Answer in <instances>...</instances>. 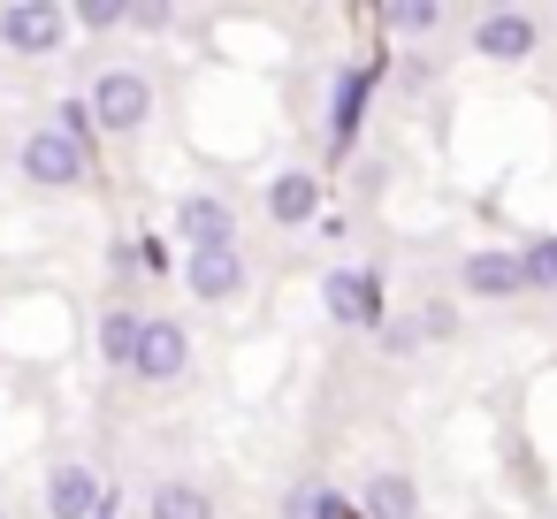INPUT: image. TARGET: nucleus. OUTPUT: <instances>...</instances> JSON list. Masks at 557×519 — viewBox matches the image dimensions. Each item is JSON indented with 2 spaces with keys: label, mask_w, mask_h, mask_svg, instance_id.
Returning a JSON list of instances; mask_svg holds the SVG:
<instances>
[{
  "label": "nucleus",
  "mask_w": 557,
  "mask_h": 519,
  "mask_svg": "<svg viewBox=\"0 0 557 519\" xmlns=\"http://www.w3.org/2000/svg\"><path fill=\"white\" fill-rule=\"evenodd\" d=\"M184 283H191V298L230 306V298H245V252H237V245H222V252H184Z\"/></svg>",
  "instance_id": "1a4fd4ad"
},
{
  "label": "nucleus",
  "mask_w": 557,
  "mask_h": 519,
  "mask_svg": "<svg viewBox=\"0 0 557 519\" xmlns=\"http://www.w3.org/2000/svg\"><path fill=\"white\" fill-rule=\"evenodd\" d=\"M0 519H9V511H0Z\"/></svg>",
  "instance_id": "4be33fe9"
},
{
  "label": "nucleus",
  "mask_w": 557,
  "mask_h": 519,
  "mask_svg": "<svg viewBox=\"0 0 557 519\" xmlns=\"http://www.w3.org/2000/svg\"><path fill=\"white\" fill-rule=\"evenodd\" d=\"M435 24H443L435 0H397V9H382V32H397V39H428Z\"/></svg>",
  "instance_id": "2eb2a0df"
},
{
  "label": "nucleus",
  "mask_w": 557,
  "mask_h": 519,
  "mask_svg": "<svg viewBox=\"0 0 557 519\" xmlns=\"http://www.w3.org/2000/svg\"><path fill=\"white\" fill-rule=\"evenodd\" d=\"M92 123L100 131H115V138H131V131H146V115H153V85L138 77V70H108L100 85H92Z\"/></svg>",
  "instance_id": "f03ea898"
},
{
  "label": "nucleus",
  "mask_w": 557,
  "mask_h": 519,
  "mask_svg": "<svg viewBox=\"0 0 557 519\" xmlns=\"http://www.w3.org/2000/svg\"><path fill=\"white\" fill-rule=\"evenodd\" d=\"M70 32L62 9H47V0H16V9H0V39H9L16 54H54Z\"/></svg>",
  "instance_id": "6e6552de"
},
{
  "label": "nucleus",
  "mask_w": 557,
  "mask_h": 519,
  "mask_svg": "<svg viewBox=\"0 0 557 519\" xmlns=\"http://www.w3.org/2000/svg\"><path fill=\"white\" fill-rule=\"evenodd\" d=\"M382 344L405 359V351H420V321H382Z\"/></svg>",
  "instance_id": "6ab92c4d"
},
{
  "label": "nucleus",
  "mask_w": 557,
  "mask_h": 519,
  "mask_svg": "<svg viewBox=\"0 0 557 519\" xmlns=\"http://www.w3.org/2000/svg\"><path fill=\"white\" fill-rule=\"evenodd\" d=\"M16 161H24V176H32L39 191H70V184H85V176H92L85 146H77V138H62V131H32Z\"/></svg>",
  "instance_id": "20e7f679"
},
{
  "label": "nucleus",
  "mask_w": 557,
  "mask_h": 519,
  "mask_svg": "<svg viewBox=\"0 0 557 519\" xmlns=\"http://www.w3.org/2000/svg\"><path fill=\"white\" fill-rule=\"evenodd\" d=\"M77 24H85V32H115V24H131V9H115V0H85Z\"/></svg>",
  "instance_id": "f3484780"
},
{
  "label": "nucleus",
  "mask_w": 557,
  "mask_h": 519,
  "mask_svg": "<svg viewBox=\"0 0 557 519\" xmlns=\"http://www.w3.org/2000/svg\"><path fill=\"white\" fill-rule=\"evenodd\" d=\"M458 291L466 298H527V268H519L511 245H481V252L458 260Z\"/></svg>",
  "instance_id": "39448f33"
},
{
  "label": "nucleus",
  "mask_w": 557,
  "mask_h": 519,
  "mask_svg": "<svg viewBox=\"0 0 557 519\" xmlns=\"http://www.w3.org/2000/svg\"><path fill=\"white\" fill-rule=\"evenodd\" d=\"M519 268H527V298L534 291H557V230H534L519 245Z\"/></svg>",
  "instance_id": "4468645a"
},
{
  "label": "nucleus",
  "mask_w": 557,
  "mask_h": 519,
  "mask_svg": "<svg viewBox=\"0 0 557 519\" xmlns=\"http://www.w3.org/2000/svg\"><path fill=\"white\" fill-rule=\"evenodd\" d=\"M321 306H329V321H344V329H382V321H389L382 275H367V268H329V275H321Z\"/></svg>",
  "instance_id": "7ed1b4c3"
},
{
  "label": "nucleus",
  "mask_w": 557,
  "mask_h": 519,
  "mask_svg": "<svg viewBox=\"0 0 557 519\" xmlns=\"http://www.w3.org/2000/svg\"><path fill=\"white\" fill-rule=\"evenodd\" d=\"M176 237L191 252H222V245H237V207L214 191H191V199H176Z\"/></svg>",
  "instance_id": "423d86ee"
},
{
  "label": "nucleus",
  "mask_w": 557,
  "mask_h": 519,
  "mask_svg": "<svg viewBox=\"0 0 557 519\" xmlns=\"http://www.w3.org/2000/svg\"><path fill=\"white\" fill-rule=\"evenodd\" d=\"M306 519H359V511H351L344 496H313V511H306Z\"/></svg>",
  "instance_id": "412c9836"
},
{
  "label": "nucleus",
  "mask_w": 557,
  "mask_h": 519,
  "mask_svg": "<svg viewBox=\"0 0 557 519\" xmlns=\"http://www.w3.org/2000/svg\"><path fill=\"white\" fill-rule=\"evenodd\" d=\"M100 351H108V367H131V359H138V313L115 306V313L100 321Z\"/></svg>",
  "instance_id": "dca6fc26"
},
{
  "label": "nucleus",
  "mask_w": 557,
  "mask_h": 519,
  "mask_svg": "<svg viewBox=\"0 0 557 519\" xmlns=\"http://www.w3.org/2000/svg\"><path fill=\"white\" fill-rule=\"evenodd\" d=\"M359 92H367L359 77H344V85H336V138H351V123H359Z\"/></svg>",
  "instance_id": "a211bd4d"
},
{
  "label": "nucleus",
  "mask_w": 557,
  "mask_h": 519,
  "mask_svg": "<svg viewBox=\"0 0 557 519\" xmlns=\"http://www.w3.org/2000/svg\"><path fill=\"white\" fill-rule=\"evenodd\" d=\"M191 367V336H184V321H138V359H131V374H146V382H176Z\"/></svg>",
  "instance_id": "0eeeda50"
},
{
  "label": "nucleus",
  "mask_w": 557,
  "mask_h": 519,
  "mask_svg": "<svg viewBox=\"0 0 557 519\" xmlns=\"http://www.w3.org/2000/svg\"><path fill=\"white\" fill-rule=\"evenodd\" d=\"M359 504H367V519H420V481L397 473V466H382V473H367Z\"/></svg>",
  "instance_id": "f8f14e48"
},
{
  "label": "nucleus",
  "mask_w": 557,
  "mask_h": 519,
  "mask_svg": "<svg viewBox=\"0 0 557 519\" xmlns=\"http://www.w3.org/2000/svg\"><path fill=\"white\" fill-rule=\"evenodd\" d=\"M313 214H321V176H306V169H283V176L268 184V222L298 230V222H313Z\"/></svg>",
  "instance_id": "9b49d317"
},
{
  "label": "nucleus",
  "mask_w": 557,
  "mask_h": 519,
  "mask_svg": "<svg viewBox=\"0 0 557 519\" xmlns=\"http://www.w3.org/2000/svg\"><path fill=\"white\" fill-rule=\"evenodd\" d=\"M153 519H214V496L199 481H161L153 489Z\"/></svg>",
  "instance_id": "ddd939ff"
},
{
  "label": "nucleus",
  "mask_w": 557,
  "mask_h": 519,
  "mask_svg": "<svg viewBox=\"0 0 557 519\" xmlns=\"http://www.w3.org/2000/svg\"><path fill=\"white\" fill-rule=\"evenodd\" d=\"M47 511H54V519H100V511H108V481H100L92 466H54Z\"/></svg>",
  "instance_id": "9d476101"
},
{
  "label": "nucleus",
  "mask_w": 557,
  "mask_h": 519,
  "mask_svg": "<svg viewBox=\"0 0 557 519\" xmlns=\"http://www.w3.org/2000/svg\"><path fill=\"white\" fill-rule=\"evenodd\" d=\"M534 47H542V16H527V9H481L473 16V54L481 62L519 70V62H534Z\"/></svg>",
  "instance_id": "f257e3e1"
},
{
  "label": "nucleus",
  "mask_w": 557,
  "mask_h": 519,
  "mask_svg": "<svg viewBox=\"0 0 557 519\" xmlns=\"http://www.w3.org/2000/svg\"><path fill=\"white\" fill-rule=\"evenodd\" d=\"M450 329H458V313H443V306L420 313V336H450Z\"/></svg>",
  "instance_id": "aec40b11"
}]
</instances>
